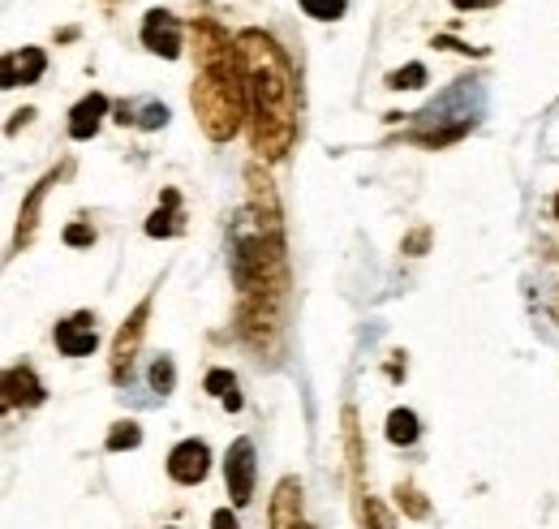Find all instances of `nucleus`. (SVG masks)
Wrapping results in <instances>:
<instances>
[{"instance_id": "nucleus-4", "label": "nucleus", "mask_w": 559, "mask_h": 529, "mask_svg": "<svg viewBox=\"0 0 559 529\" xmlns=\"http://www.w3.org/2000/svg\"><path fill=\"white\" fill-rule=\"evenodd\" d=\"M224 478H228V495L237 508H246L254 499V444L250 439H237L228 448V461H224Z\"/></svg>"}, {"instance_id": "nucleus-20", "label": "nucleus", "mask_w": 559, "mask_h": 529, "mask_svg": "<svg viewBox=\"0 0 559 529\" xmlns=\"http://www.w3.org/2000/svg\"><path fill=\"white\" fill-rule=\"evenodd\" d=\"M421 78H426V69L421 66H405L388 78V86H396V91H401V86H405V91H414V86H421Z\"/></svg>"}, {"instance_id": "nucleus-2", "label": "nucleus", "mask_w": 559, "mask_h": 529, "mask_svg": "<svg viewBox=\"0 0 559 529\" xmlns=\"http://www.w3.org/2000/svg\"><path fill=\"white\" fill-rule=\"evenodd\" d=\"M194 57H199V82L190 91V104L203 121L211 142H228L241 130L246 117V78H241V61L237 48H228V35L211 22L194 26Z\"/></svg>"}, {"instance_id": "nucleus-16", "label": "nucleus", "mask_w": 559, "mask_h": 529, "mask_svg": "<svg viewBox=\"0 0 559 529\" xmlns=\"http://www.w3.org/2000/svg\"><path fill=\"white\" fill-rule=\"evenodd\" d=\"M139 444H142V431L134 422H117L112 435H108V448L112 452H126V448H139Z\"/></svg>"}, {"instance_id": "nucleus-28", "label": "nucleus", "mask_w": 559, "mask_h": 529, "mask_svg": "<svg viewBox=\"0 0 559 529\" xmlns=\"http://www.w3.org/2000/svg\"><path fill=\"white\" fill-rule=\"evenodd\" d=\"M297 529H310V526H297Z\"/></svg>"}, {"instance_id": "nucleus-5", "label": "nucleus", "mask_w": 559, "mask_h": 529, "mask_svg": "<svg viewBox=\"0 0 559 529\" xmlns=\"http://www.w3.org/2000/svg\"><path fill=\"white\" fill-rule=\"evenodd\" d=\"M142 44H146L151 52L177 61V57H181V22H177L173 13H164V9H151L146 22H142Z\"/></svg>"}, {"instance_id": "nucleus-18", "label": "nucleus", "mask_w": 559, "mask_h": 529, "mask_svg": "<svg viewBox=\"0 0 559 529\" xmlns=\"http://www.w3.org/2000/svg\"><path fill=\"white\" fill-rule=\"evenodd\" d=\"M233 388H237V384H233V375H224V371H211L207 375V392L228 400V409H241V397H237Z\"/></svg>"}, {"instance_id": "nucleus-27", "label": "nucleus", "mask_w": 559, "mask_h": 529, "mask_svg": "<svg viewBox=\"0 0 559 529\" xmlns=\"http://www.w3.org/2000/svg\"><path fill=\"white\" fill-rule=\"evenodd\" d=\"M556 215H559V199H556Z\"/></svg>"}, {"instance_id": "nucleus-1", "label": "nucleus", "mask_w": 559, "mask_h": 529, "mask_svg": "<svg viewBox=\"0 0 559 529\" xmlns=\"http://www.w3.org/2000/svg\"><path fill=\"white\" fill-rule=\"evenodd\" d=\"M237 61L246 78V99L254 113V151L280 160L297 138V82L276 44L263 31L237 35Z\"/></svg>"}, {"instance_id": "nucleus-9", "label": "nucleus", "mask_w": 559, "mask_h": 529, "mask_svg": "<svg viewBox=\"0 0 559 529\" xmlns=\"http://www.w3.org/2000/svg\"><path fill=\"white\" fill-rule=\"evenodd\" d=\"M44 52L39 48H22V52H9L4 57V86H26V82H39L44 73Z\"/></svg>"}, {"instance_id": "nucleus-21", "label": "nucleus", "mask_w": 559, "mask_h": 529, "mask_svg": "<svg viewBox=\"0 0 559 529\" xmlns=\"http://www.w3.org/2000/svg\"><path fill=\"white\" fill-rule=\"evenodd\" d=\"M164 121H168V108H164V104H146L139 117V126H146V130H155V126H164Z\"/></svg>"}, {"instance_id": "nucleus-14", "label": "nucleus", "mask_w": 559, "mask_h": 529, "mask_svg": "<svg viewBox=\"0 0 559 529\" xmlns=\"http://www.w3.org/2000/svg\"><path fill=\"white\" fill-rule=\"evenodd\" d=\"M181 224H177V190H168L164 195V211H155L151 220H146V233L151 237H173Z\"/></svg>"}, {"instance_id": "nucleus-8", "label": "nucleus", "mask_w": 559, "mask_h": 529, "mask_svg": "<svg viewBox=\"0 0 559 529\" xmlns=\"http://www.w3.org/2000/svg\"><path fill=\"white\" fill-rule=\"evenodd\" d=\"M57 349L66 357H86L95 349V319L91 315H73L57 328Z\"/></svg>"}, {"instance_id": "nucleus-13", "label": "nucleus", "mask_w": 559, "mask_h": 529, "mask_svg": "<svg viewBox=\"0 0 559 529\" xmlns=\"http://www.w3.org/2000/svg\"><path fill=\"white\" fill-rule=\"evenodd\" d=\"M57 177H44L39 186H35V195L26 199V207H22V215H17V246H26L31 242V233H35V215H39V202H44V195H48V186H52Z\"/></svg>"}, {"instance_id": "nucleus-26", "label": "nucleus", "mask_w": 559, "mask_h": 529, "mask_svg": "<svg viewBox=\"0 0 559 529\" xmlns=\"http://www.w3.org/2000/svg\"><path fill=\"white\" fill-rule=\"evenodd\" d=\"M456 9H490V4H499V0H452Z\"/></svg>"}, {"instance_id": "nucleus-15", "label": "nucleus", "mask_w": 559, "mask_h": 529, "mask_svg": "<svg viewBox=\"0 0 559 529\" xmlns=\"http://www.w3.org/2000/svg\"><path fill=\"white\" fill-rule=\"evenodd\" d=\"M388 439L401 444V448H409V444L418 439V418H414L409 409H396V413L388 418Z\"/></svg>"}, {"instance_id": "nucleus-10", "label": "nucleus", "mask_w": 559, "mask_h": 529, "mask_svg": "<svg viewBox=\"0 0 559 529\" xmlns=\"http://www.w3.org/2000/svg\"><path fill=\"white\" fill-rule=\"evenodd\" d=\"M4 400L31 409V404L44 400V384L35 379V371H26V366H9V371H4Z\"/></svg>"}, {"instance_id": "nucleus-19", "label": "nucleus", "mask_w": 559, "mask_h": 529, "mask_svg": "<svg viewBox=\"0 0 559 529\" xmlns=\"http://www.w3.org/2000/svg\"><path fill=\"white\" fill-rule=\"evenodd\" d=\"M151 384H155V392H159V397H164V392H173L177 371H173V362H168V357H159V362L151 366Z\"/></svg>"}, {"instance_id": "nucleus-23", "label": "nucleus", "mask_w": 559, "mask_h": 529, "mask_svg": "<svg viewBox=\"0 0 559 529\" xmlns=\"http://www.w3.org/2000/svg\"><path fill=\"white\" fill-rule=\"evenodd\" d=\"M66 242H70V246H91V242H95V233H91L86 224H73V228H66Z\"/></svg>"}, {"instance_id": "nucleus-22", "label": "nucleus", "mask_w": 559, "mask_h": 529, "mask_svg": "<svg viewBox=\"0 0 559 529\" xmlns=\"http://www.w3.org/2000/svg\"><path fill=\"white\" fill-rule=\"evenodd\" d=\"M396 495H401V504H405V513H409V517H426V504L418 499V491H414V486H401Z\"/></svg>"}, {"instance_id": "nucleus-17", "label": "nucleus", "mask_w": 559, "mask_h": 529, "mask_svg": "<svg viewBox=\"0 0 559 529\" xmlns=\"http://www.w3.org/2000/svg\"><path fill=\"white\" fill-rule=\"evenodd\" d=\"M345 4H349V0H301V9H306L310 17H319V22L345 17Z\"/></svg>"}, {"instance_id": "nucleus-25", "label": "nucleus", "mask_w": 559, "mask_h": 529, "mask_svg": "<svg viewBox=\"0 0 559 529\" xmlns=\"http://www.w3.org/2000/svg\"><path fill=\"white\" fill-rule=\"evenodd\" d=\"M211 529H237V517H233L228 508H219V513L211 517Z\"/></svg>"}, {"instance_id": "nucleus-3", "label": "nucleus", "mask_w": 559, "mask_h": 529, "mask_svg": "<svg viewBox=\"0 0 559 529\" xmlns=\"http://www.w3.org/2000/svg\"><path fill=\"white\" fill-rule=\"evenodd\" d=\"M483 104H487V95H483L478 82H456V86L443 91L426 113H418L414 138L435 142V146H439V142H452V138H461V133L483 117Z\"/></svg>"}, {"instance_id": "nucleus-11", "label": "nucleus", "mask_w": 559, "mask_h": 529, "mask_svg": "<svg viewBox=\"0 0 559 529\" xmlns=\"http://www.w3.org/2000/svg\"><path fill=\"white\" fill-rule=\"evenodd\" d=\"M301 486L293 478H284L276 486V499H272V529H297L301 521Z\"/></svg>"}, {"instance_id": "nucleus-24", "label": "nucleus", "mask_w": 559, "mask_h": 529, "mask_svg": "<svg viewBox=\"0 0 559 529\" xmlns=\"http://www.w3.org/2000/svg\"><path fill=\"white\" fill-rule=\"evenodd\" d=\"M366 517H370V529H392V521H388V513H383L379 504H366Z\"/></svg>"}, {"instance_id": "nucleus-7", "label": "nucleus", "mask_w": 559, "mask_h": 529, "mask_svg": "<svg viewBox=\"0 0 559 529\" xmlns=\"http://www.w3.org/2000/svg\"><path fill=\"white\" fill-rule=\"evenodd\" d=\"M146 315H151V302H142L139 310L126 319V328L117 331V344H112V375H117V379L130 371V362H134V353H139L142 331H146Z\"/></svg>"}, {"instance_id": "nucleus-12", "label": "nucleus", "mask_w": 559, "mask_h": 529, "mask_svg": "<svg viewBox=\"0 0 559 529\" xmlns=\"http://www.w3.org/2000/svg\"><path fill=\"white\" fill-rule=\"evenodd\" d=\"M108 113V99L104 95H86L78 108H73L70 117V133L73 138H91V133L99 130V117Z\"/></svg>"}, {"instance_id": "nucleus-6", "label": "nucleus", "mask_w": 559, "mask_h": 529, "mask_svg": "<svg viewBox=\"0 0 559 529\" xmlns=\"http://www.w3.org/2000/svg\"><path fill=\"white\" fill-rule=\"evenodd\" d=\"M207 465H211L207 444L186 439V444H177V448H173V457H168V473H173L177 482L194 486V482H203V478H207Z\"/></svg>"}]
</instances>
